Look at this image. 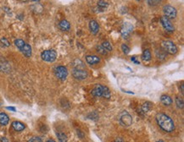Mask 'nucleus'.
Returning a JSON list of instances; mask_svg holds the SVG:
<instances>
[{
  "mask_svg": "<svg viewBox=\"0 0 184 142\" xmlns=\"http://www.w3.org/2000/svg\"><path fill=\"white\" fill-rule=\"evenodd\" d=\"M6 108H7L8 110H11V111H13V112L16 111V109H15V108H12V107H7Z\"/></svg>",
  "mask_w": 184,
  "mask_h": 142,
  "instance_id": "473e14b6",
  "label": "nucleus"
},
{
  "mask_svg": "<svg viewBox=\"0 0 184 142\" xmlns=\"http://www.w3.org/2000/svg\"><path fill=\"white\" fill-rule=\"evenodd\" d=\"M10 122V118L6 113L1 112L0 113V124L1 125H7Z\"/></svg>",
  "mask_w": 184,
  "mask_h": 142,
  "instance_id": "dca6fc26",
  "label": "nucleus"
},
{
  "mask_svg": "<svg viewBox=\"0 0 184 142\" xmlns=\"http://www.w3.org/2000/svg\"><path fill=\"white\" fill-rule=\"evenodd\" d=\"M160 101H161V102H162L165 106H170V105L172 103L171 98L169 96H167V95H163V96H161Z\"/></svg>",
  "mask_w": 184,
  "mask_h": 142,
  "instance_id": "a211bd4d",
  "label": "nucleus"
},
{
  "mask_svg": "<svg viewBox=\"0 0 184 142\" xmlns=\"http://www.w3.org/2000/svg\"><path fill=\"white\" fill-rule=\"evenodd\" d=\"M121 49L123 51V52L125 53V54H128L129 52H130V48L126 45V44H122V46H121Z\"/></svg>",
  "mask_w": 184,
  "mask_h": 142,
  "instance_id": "cd10ccee",
  "label": "nucleus"
},
{
  "mask_svg": "<svg viewBox=\"0 0 184 142\" xmlns=\"http://www.w3.org/2000/svg\"><path fill=\"white\" fill-rule=\"evenodd\" d=\"M98 6L100 7L102 10H105V8L108 7V3H107L105 1H104V0H99V1L98 2Z\"/></svg>",
  "mask_w": 184,
  "mask_h": 142,
  "instance_id": "393cba45",
  "label": "nucleus"
},
{
  "mask_svg": "<svg viewBox=\"0 0 184 142\" xmlns=\"http://www.w3.org/2000/svg\"><path fill=\"white\" fill-rule=\"evenodd\" d=\"M89 29L91 30V32L94 35H96L99 31V26L96 20H91L89 22Z\"/></svg>",
  "mask_w": 184,
  "mask_h": 142,
  "instance_id": "9b49d317",
  "label": "nucleus"
},
{
  "mask_svg": "<svg viewBox=\"0 0 184 142\" xmlns=\"http://www.w3.org/2000/svg\"><path fill=\"white\" fill-rule=\"evenodd\" d=\"M131 60L132 61L133 63H135L136 64H140V62H139V61L137 60V58H136V57H132Z\"/></svg>",
  "mask_w": 184,
  "mask_h": 142,
  "instance_id": "7c9ffc66",
  "label": "nucleus"
},
{
  "mask_svg": "<svg viewBox=\"0 0 184 142\" xmlns=\"http://www.w3.org/2000/svg\"><path fill=\"white\" fill-rule=\"evenodd\" d=\"M72 75L77 80L82 81V80L87 79L88 74L84 68H74L72 70Z\"/></svg>",
  "mask_w": 184,
  "mask_h": 142,
  "instance_id": "423d86ee",
  "label": "nucleus"
},
{
  "mask_svg": "<svg viewBox=\"0 0 184 142\" xmlns=\"http://www.w3.org/2000/svg\"><path fill=\"white\" fill-rule=\"evenodd\" d=\"M0 41H1V43H3V45H4L5 47H9L10 45V41L7 40L6 38H2V39L0 40Z\"/></svg>",
  "mask_w": 184,
  "mask_h": 142,
  "instance_id": "c756f323",
  "label": "nucleus"
},
{
  "mask_svg": "<svg viewBox=\"0 0 184 142\" xmlns=\"http://www.w3.org/2000/svg\"><path fill=\"white\" fill-rule=\"evenodd\" d=\"M184 85L183 84V85H181V92H182V94L183 95L184 94Z\"/></svg>",
  "mask_w": 184,
  "mask_h": 142,
  "instance_id": "72a5a7b5",
  "label": "nucleus"
},
{
  "mask_svg": "<svg viewBox=\"0 0 184 142\" xmlns=\"http://www.w3.org/2000/svg\"><path fill=\"white\" fill-rule=\"evenodd\" d=\"M147 1H148V3L151 6H156L161 2V0H147Z\"/></svg>",
  "mask_w": 184,
  "mask_h": 142,
  "instance_id": "bb28decb",
  "label": "nucleus"
},
{
  "mask_svg": "<svg viewBox=\"0 0 184 142\" xmlns=\"http://www.w3.org/2000/svg\"><path fill=\"white\" fill-rule=\"evenodd\" d=\"M133 31V26L128 22H126L122 28H121V35L123 37V38H128V37L132 34V32Z\"/></svg>",
  "mask_w": 184,
  "mask_h": 142,
  "instance_id": "1a4fd4ad",
  "label": "nucleus"
},
{
  "mask_svg": "<svg viewBox=\"0 0 184 142\" xmlns=\"http://www.w3.org/2000/svg\"><path fill=\"white\" fill-rule=\"evenodd\" d=\"M54 73L56 77L60 81H65L68 76V70L64 66H58L55 68Z\"/></svg>",
  "mask_w": 184,
  "mask_h": 142,
  "instance_id": "0eeeda50",
  "label": "nucleus"
},
{
  "mask_svg": "<svg viewBox=\"0 0 184 142\" xmlns=\"http://www.w3.org/2000/svg\"><path fill=\"white\" fill-rule=\"evenodd\" d=\"M22 1H24V2H26V1H28V0H22Z\"/></svg>",
  "mask_w": 184,
  "mask_h": 142,
  "instance_id": "58836bf2",
  "label": "nucleus"
},
{
  "mask_svg": "<svg viewBox=\"0 0 184 142\" xmlns=\"http://www.w3.org/2000/svg\"><path fill=\"white\" fill-rule=\"evenodd\" d=\"M152 108V104L148 101L145 102L143 106H142V111L144 112H148L150 109Z\"/></svg>",
  "mask_w": 184,
  "mask_h": 142,
  "instance_id": "412c9836",
  "label": "nucleus"
},
{
  "mask_svg": "<svg viewBox=\"0 0 184 142\" xmlns=\"http://www.w3.org/2000/svg\"><path fill=\"white\" fill-rule=\"evenodd\" d=\"M119 120L123 126H126V127H128L132 124V118L129 114V112L126 111H123L120 114Z\"/></svg>",
  "mask_w": 184,
  "mask_h": 142,
  "instance_id": "20e7f679",
  "label": "nucleus"
},
{
  "mask_svg": "<svg viewBox=\"0 0 184 142\" xmlns=\"http://www.w3.org/2000/svg\"><path fill=\"white\" fill-rule=\"evenodd\" d=\"M176 106H177V108H183L184 107V103H183V99L182 98V97H177L176 98Z\"/></svg>",
  "mask_w": 184,
  "mask_h": 142,
  "instance_id": "4be33fe9",
  "label": "nucleus"
},
{
  "mask_svg": "<svg viewBox=\"0 0 184 142\" xmlns=\"http://www.w3.org/2000/svg\"><path fill=\"white\" fill-rule=\"evenodd\" d=\"M25 41L23 40H21V39H16V40L15 41V46L19 48V49H20L24 45H25Z\"/></svg>",
  "mask_w": 184,
  "mask_h": 142,
  "instance_id": "b1692460",
  "label": "nucleus"
},
{
  "mask_svg": "<svg viewBox=\"0 0 184 142\" xmlns=\"http://www.w3.org/2000/svg\"><path fill=\"white\" fill-rule=\"evenodd\" d=\"M41 58L45 62H49L52 63L54 61H55L57 58V53L54 50H46L43 51L41 54Z\"/></svg>",
  "mask_w": 184,
  "mask_h": 142,
  "instance_id": "7ed1b4c3",
  "label": "nucleus"
},
{
  "mask_svg": "<svg viewBox=\"0 0 184 142\" xmlns=\"http://www.w3.org/2000/svg\"><path fill=\"white\" fill-rule=\"evenodd\" d=\"M56 134H57V137H58L59 142H67L68 138L66 134H64L62 132H58Z\"/></svg>",
  "mask_w": 184,
  "mask_h": 142,
  "instance_id": "aec40b11",
  "label": "nucleus"
},
{
  "mask_svg": "<svg viewBox=\"0 0 184 142\" xmlns=\"http://www.w3.org/2000/svg\"><path fill=\"white\" fill-rule=\"evenodd\" d=\"M156 121L158 125L165 132L170 133L174 130V122L168 115L165 113H158L156 116Z\"/></svg>",
  "mask_w": 184,
  "mask_h": 142,
  "instance_id": "f257e3e1",
  "label": "nucleus"
},
{
  "mask_svg": "<svg viewBox=\"0 0 184 142\" xmlns=\"http://www.w3.org/2000/svg\"><path fill=\"white\" fill-rule=\"evenodd\" d=\"M12 127L15 131H22L25 130L26 126L24 123H22L21 122L19 121H15L12 123Z\"/></svg>",
  "mask_w": 184,
  "mask_h": 142,
  "instance_id": "4468645a",
  "label": "nucleus"
},
{
  "mask_svg": "<svg viewBox=\"0 0 184 142\" xmlns=\"http://www.w3.org/2000/svg\"><path fill=\"white\" fill-rule=\"evenodd\" d=\"M47 142H55V141H54V140H49Z\"/></svg>",
  "mask_w": 184,
  "mask_h": 142,
  "instance_id": "c9c22d12",
  "label": "nucleus"
},
{
  "mask_svg": "<svg viewBox=\"0 0 184 142\" xmlns=\"http://www.w3.org/2000/svg\"><path fill=\"white\" fill-rule=\"evenodd\" d=\"M28 142H43V141L40 137H32L28 141Z\"/></svg>",
  "mask_w": 184,
  "mask_h": 142,
  "instance_id": "c85d7f7f",
  "label": "nucleus"
},
{
  "mask_svg": "<svg viewBox=\"0 0 184 142\" xmlns=\"http://www.w3.org/2000/svg\"><path fill=\"white\" fill-rule=\"evenodd\" d=\"M160 22L162 24V26L164 27V29L166 31H168V32H173L174 31V26H173V25L171 24V22L170 21V20L167 17L162 16L161 19H160Z\"/></svg>",
  "mask_w": 184,
  "mask_h": 142,
  "instance_id": "9d476101",
  "label": "nucleus"
},
{
  "mask_svg": "<svg viewBox=\"0 0 184 142\" xmlns=\"http://www.w3.org/2000/svg\"><path fill=\"white\" fill-rule=\"evenodd\" d=\"M86 61L87 63L93 65V64H97L100 62V58L95 55H88L86 57Z\"/></svg>",
  "mask_w": 184,
  "mask_h": 142,
  "instance_id": "f8f14e48",
  "label": "nucleus"
},
{
  "mask_svg": "<svg viewBox=\"0 0 184 142\" xmlns=\"http://www.w3.org/2000/svg\"><path fill=\"white\" fill-rule=\"evenodd\" d=\"M59 26L60 30H64V31H68L70 29V25L69 21H67L66 20H61L59 24Z\"/></svg>",
  "mask_w": 184,
  "mask_h": 142,
  "instance_id": "2eb2a0df",
  "label": "nucleus"
},
{
  "mask_svg": "<svg viewBox=\"0 0 184 142\" xmlns=\"http://www.w3.org/2000/svg\"><path fill=\"white\" fill-rule=\"evenodd\" d=\"M96 48H97V52L98 53H100V54H102V55H107L108 52L102 47V45H101V46H97Z\"/></svg>",
  "mask_w": 184,
  "mask_h": 142,
  "instance_id": "a878e982",
  "label": "nucleus"
},
{
  "mask_svg": "<svg viewBox=\"0 0 184 142\" xmlns=\"http://www.w3.org/2000/svg\"><path fill=\"white\" fill-rule=\"evenodd\" d=\"M0 141L1 142H9V141H8V139H7V138H5V137H2V138H0Z\"/></svg>",
  "mask_w": 184,
  "mask_h": 142,
  "instance_id": "2f4dec72",
  "label": "nucleus"
},
{
  "mask_svg": "<svg viewBox=\"0 0 184 142\" xmlns=\"http://www.w3.org/2000/svg\"><path fill=\"white\" fill-rule=\"evenodd\" d=\"M142 59L144 61H149L151 60V52L148 49H146L144 51L142 54Z\"/></svg>",
  "mask_w": 184,
  "mask_h": 142,
  "instance_id": "6ab92c4d",
  "label": "nucleus"
},
{
  "mask_svg": "<svg viewBox=\"0 0 184 142\" xmlns=\"http://www.w3.org/2000/svg\"><path fill=\"white\" fill-rule=\"evenodd\" d=\"M165 17L168 19H175L176 17V10L171 5H165L163 8Z\"/></svg>",
  "mask_w": 184,
  "mask_h": 142,
  "instance_id": "6e6552de",
  "label": "nucleus"
},
{
  "mask_svg": "<svg viewBox=\"0 0 184 142\" xmlns=\"http://www.w3.org/2000/svg\"><path fill=\"white\" fill-rule=\"evenodd\" d=\"M155 54H156V57L160 59V60H163L166 58V52L164 49L160 48V49H157L155 51Z\"/></svg>",
  "mask_w": 184,
  "mask_h": 142,
  "instance_id": "f3484780",
  "label": "nucleus"
},
{
  "mask_svg": "<svg viewBox=\"0 0 184 142\" xmlns=\"http://www.w3.org/2000/svg\"><path fill=\"white\" fill-rule=\"evenodd\" d=\"M162 48L165 51L166 53L175 54L177 52V48L174 43L171 41H164L161 44Z\"/></svg>",
  "mask_w": 184,
  "mask_h": 142,
  "instance_id": "39448f33",
  "label": "nucleus"
},
{
  "mask_svg": "<svg viewBox=\"0 0 184 142\" xmlns=\"http://www.w3.org/2000/svg\"><path fill=\"white\" fill-rule=\"evenodd\" d=\"M114 142H124V141H123L121 138H118V139H116Z\"/></svg>",
  "mask_w": 184,
  "mask_h": 142,
  "instance_id": "f704fd0d",
  "label": "nucleus"
},
{
  "mask_svg": "<svg viewBox=\"0 0 184 142\" xmlns=\"http://www.w3.org/2000/svg\"><path fill=\"white\" fill-rule=\"evenodd\" d=\"M20 50L21 51V52H22L26 57H27V58H29V57L31 56V46H30L29 44L25 43V45H24Z\"/></svg>",
  "mask_w": 184,
  "mask_h": 142,
  "instance_id": "ddd939ff",
  "label": "nucleus"
},
{
  "mask_svg": "<svg viewBox=\"0 0 184 142\" xmlns=\"http://www.w3.org/2000/svg\"><path fill=\"white\" fill-rule=\"evenodd\" d=\"M102 47L107 51V52H111L112 49H113V48H112V46H111V44L109 42V41H105V42H103V44H102Z\"/></svg>",
  "mask_w": 184,
  "mask_h": 142,
  "instance_id": "5701e85b",
  "label": "nucleus"
},
{
  "mask_svg": "<svg viewBox=\"0 0 184 142\" xmlns=\"http://www.w3.org/2000/svg\"><path fill=\"white\" fill-rule=\"evenodd\" d=\"M92 95L93 97H103L105 98H110L111 97V93H110V91L109 89L107 87V86H105V85H99V84H97L94 88L92 90Z\"/></svg>",
  "mask_w": 184,
  "mask_h": 142,
  "instance_id": "f03ea898",
  "label": "nucleus"
},
{
  "mask_svg": "<svg viewBox=\"0 0 184 142\" xmlns=\"http://www.w3.org/2000/svg\"><path fill=\"white\" fill-rule=\"evenodd\" d=\"M32 1H35V2H38V1H40V0H32Z\"/></svg>",
  "mask_w": 184,
  "mask_h": 142,
  "instance_id": "4c0bfd02",
  "label": "nucleus"
},
{
  "mask_svg": "<svg viewBox=\"0 0 184 142\" xmlns=\"http://www.w3.org/2000/svg\"><path fill=\"white\" fill-rule=\"evenodd\" d=\"M156 142H165L164 141H156Z\"/></svg>",
  "mask_w": 184,
  "mask_h": 142,
  "instance_id": "e433bc0d",
  "label": "nucleus"
}]
</instances>
